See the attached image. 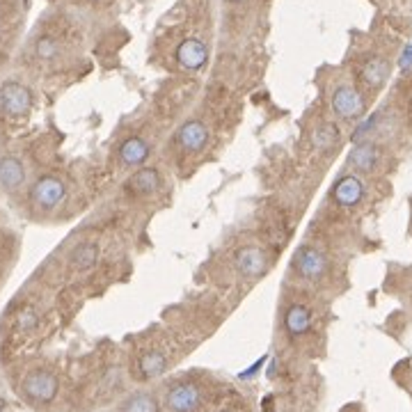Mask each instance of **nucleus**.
<instances>
[{"label":"nucleus","instance_id":"dca6fc26","mask_svg":"<svg viewBox=\"0 0 412 412\" xmlns=\"http://www.w3.org/2000/svg\"><path fill=\"white\" fill-rule=\"evenodd\" d=\"M284 328L291 337H302L311 328V314L305 305H291L284 314Z\"/></svg>","mask_w":412,"mask_h":412},{"label":"nucleus","instance_id":"5701e85b","mask_svg":"<svg viewBox=\"0 0 412 412\" xmlns=\"http://www.w3.org/2000/svg\"><path fill=\"white\" fill-rule=\"evenodd\" d=\"M262 366H264V360L254 362V366H250V369H247L245 374H241V378H250V376H254V374H257V369H262Z\"/></svg>","mask_w":412,"mask_h":412},{"label":"nucleus","instance_id":"aec40b11","mask_svg":"<svg viewBox=\"0 0 412 412\" xmlns=\"http://www.w3.org/2000/svg\"><path fill=\"white\" fill-rule=\"evenodd\" d=\"M158 410L160 408L156 396L147 392H135L122 403V412H158Z\"/></svg>","mask_w":412,"mask_h":412},{"label":"nucleus","instance_id":"f257e3e1","mask_svg":"<svg viewBox=\"0 0 412 412\" xmlns=\"http://www.w3.org/2000/svg\"><path fill=\"white\" fill-rule=\"evenodd\" d=\"M24 394L35 401V403H51L58 394V378L51 371H44V369H37V371H30L24 378Z\"/></svg>","mask_w":412,"mask_h":412},{"label":"nucleus","instance_id":"9b49d317","mask_svg":"<svg viewBox=\"0 0 412 412\" xmlns=\"http://www.w3.org/2000/svg\"><path fill=\"white\" fill-rule=\"evenodd\" d=\"M26 181V168L16 156L0 158V186L5 190H16Z\"/></svg>","mask_w":412,"mask_h":412},{"label":"nucleus","instance_id":"393cba45","mask_svg":"<svg viewBox=\"0 0 412 412\" xmlns=\"http://www.w3.org/2000/svg\"><path fill=\"white\" fill-rule=\"evenodd\" d=\"M232 3H243V0H232Z\"/></svg>","mask_w":412,"mask_h":412},{"label":"nucleus","instance_id":"4468645a","mask_svg":"<svg viewBox=\"0 0 412 412\" xmlns=\"http://www.w3.org/2000/svg\"><path fill=\"white\" fill-rule=\"evenodd\" d=\"M339 140H341V131L334 122H321L311 133V145L316 151H321V154H330V151L339 145Z\"/></svg>","mask_w":412,"mask_h":412},{"label":"nucleus","instance_id":"f8f14e48","mask_svg":"<svg viewBox=\"0 0 412 412\" xmlns=\"http://www.w3.org/2000/svg\"><path fill=\"white\" fill-rule=\"evenodd\" d=\"M389 69H392V67H389V62L385 58H381V56L369 58L362 64V71H360L362 83L369 85V88H374V90L383 88V85L387 83V78H389Z\"/></svg>","mask_w":412,"mask_h":412},{"label":"nucleus","instance_id":"4be33fe9","mask_svg":"<svg viewBox=\"0 0 412 412\" xmlns=\"http://www.w3.org/2000/svg\"><path fill=\"white\" fill-rule=\"evenodd\" d=\"M16 323H19V328L21 330H32L37 325V314H35V309H24L19 314V319H16Z\"/></svg>","mask_w":412,"mask_h":412},{"label":"nucleus","instance_id":"ddd939ff","mask_svg":"<svg viewBox=\"0 0 412 412\" xmlns=\"http://www.w3.org/2000/svg\"><path fill=\"white\" fill-rule=\"evenodd\" d=\"M349 163L357 172H374L381 163V149L371 143H360L351 151Z\"/></svg>","mask_w":412,"mask_h":412},{"label":"nucleus","instance_id":"412c9836","mask_svg":"<svg viewBox=\"0 0 412 412\" xmlns=\"http://www.w3.org/2000/svg\"><path fill=\"white\" fill-rule=\"evenodd\" d=\"M58 51H60V46H58V41L53 39V37H41L37 41V56L41 60H53V58L58 56Z\"/></svg>","mask_w":412,"mask_h":412},{"label":"nucleus","instance_id":"f03ea898","mask_svg":"<svg viewBox=\"0 0 412 412\" xmlns=\"http://www.w3.org/2000/svg\"><path fill=\"white\" fill-rule=\"evenodd\" d=\"M202 406V389L195 383H175L165 394L170 412H197Z\"/></svg>","mask_w":412,"mask_h":412},{"label":"nucleus","instance_id":"20e7f679","mask_svg":"<svg viewBox=\"0 0 412 412\" xmlns=\"http://www.w3.org/2000/svg\"><path fill=\"white\" fill-rule=\"evenodd\" d=\"M67 197V186L58 177H41L30 190V200L39 209H56Z\"/></svg>","mask_w":412,"mask_h":412},{"label":"nucleus","instance_id":"1a4fd4ad","mask_svg":"<svg viewBox=\"0 0 412 412\" xmlns=\"http://www.w3.org/2000/svg\"><path fill=\"white\" fill-rule=\"evenodd\" d=\"M332 197L339 206H344V209H353V206H357L364 197V183L355 175H346L334 183Z\"/></svg>","mask_w":412,"mask_h":412},{"label":"nucleus","instance_id":"7ed1b4c3","mask_svg":"<svg viewBox=\"0 0 412 412\" xmlns=\"http://www.w3.org/2000/svg\"><path fill=\"white\" fill-rule=\"evenodd\" d=\"M294 266H296L300 277L316 282L325 275V270H328V259H325V254L319 250V247L300 245L294 254Z\"/></svg>","mask_w":412,"mask_h":412},{"label":"nucleus","instance_id":"9d476101","mask_svg":"<svg viewBox=\"0 0 412 412\" xmlns=\"http://www.w3.org/2000/svg\"><path fill=\"white\" fill-rule=\"evenodd\" d=\"M177 60L183 69L197 71L204 67L206 60H209V48H206V44L200 39H186V41H181L177 48Z\"/></svg>","mask_w":412,"mask_h":412},{"label":"nucleus","instance_id":"0eeeda50","mask_svg":"<svg viewBox=\"0 0 412 412\" xmlns=\"http://www.w3.org/2000/svg\"><path fill=\"white\" fill-rule=\"evenodd\" d=\"M234 264H236V270L241 273L243 277L247 279H254V277H262L268 268V259H266V252L262 247L257 245H245L241 250L236 252L234 257Z\"/></svg>","mask_w":412,"mask_h":412},{"label":"nucleus","instance_id":"f3484780","mask_svg":"<svg viewBox=\"0 0 412 412\" xmlns=\"http://www.w3.org/2000/svg\"><path fill=\"white\" fill-rule=\"evenodd\" d=\"M128 190H133L135 195H151L160 188V175L156 168H140L135 175L128 179L126 183Z\"/></svg>","mask_w":412,"mask_h":412},{"label":"nucleus","instance_id":"b1692460","mask_svg":"<svg viewBox=\"0 0 412 412\" xmlns=\"http://www.w3.org/2000/svg\"><path fill=\"white\" fill-rule=\"evenodd\" d=\"M401 64H403V67H410V64H412V46L403 53V60H401Z\"/></svg>","mask_w":412,"mask_h":412},{"label":"nucleus","instance_id":"a211bd4d","mask_svg":"<svg viewBox=\"0 0 412 412\" xmlns=\"http://www.w3.org/2000/svg\"><path fill=\"white\" fill-rule=\"evenodd\" d=\"M138 369H140V374H143V378H158V376L165 374L168 357L160 351H147V353L140 355Z\"/></svg>","mask_w":412,"mask_h":412},{"label":"nucleus","instance_id":"2eb2a0df","mask_svg":"<svg viewBox=\"0 0 412 412\" xmlns=\"http://www.w3.org/2000/svg\"><path fill=\"white\" fill-rule=\"evenodd\" d=\"M149 145L145 143L143 138H126L122 147H119V160L124 163V165L128 168H133V165H143V163L149 158Z\"/></svg>","mask_w":412,"mask_h":412},{"label":"nucleus","instance_id":"a878e982","mask_svg":"<svg viewBox=\"0 0 412 412\" xmlns=\"http://www.w3.org/2000/svg\"><path fill=\"white\" fill-rule=\"evenodd\" d=\"M222 412H234V410H222Z\"/></svg>","mask_w":412,"mask_h":412},{"label":"nucleus","instance_id":"423d86ee","mask_svg":"<svg viewBox=\"0 0 412 412\" xmlns=\"http://www.w3.org/2000/svg\"><path fill=\"white\" fill-rule=\"evenodd\" d=\"M32 105V94L21 83H5L0 88V110L7 117H24Z\"/></svg>","mask_w":412,"mask_h":412},{"label":"nucleus","instance_id":"6e6552de","mask_svg":"<svg viewBox=\"0 0 412 412\" xmlns=\"http://www.w3.org/2000/svg\"><path fill=\"white\" fill-rule=\"evenodd\" d=\"M209 126H206L204 122H200V119H188L186 124H183L179 128L177 133V143L183 151H190V154H195V151H202L206 145H209Z\"/></svg>","mask_w":412,"mask_h":412},{"label":"nucleus","instance_id":"6ab92c4d","mask_svg":"<svg viewBox=\"0 0 412 412\" xmlns=\"http://www.w3.org/2000/svg\"><path fill=\"white\" fill-rule=\"evenodd\" d=\"M69 262L76 270H90L99 262V245L96 243H81L78 247H73V252L69 257Z\"/></svg>","mask_w":412,"mask_h":412},{"label":"nucleus","instance_id":"39448f33","mask_svg":"<svg viewBox=\"0 0 412 412\" xmlns=\"http://www.w3.org/2000/svg\"><path fill=\"white\" fill-rule=\"evenodd\" d=\"M332 113L341 119H360L364 115V99L353 85H339L332 92Z\"/></svg>","mask_w":412,"mask_h":412}]
</instances>
